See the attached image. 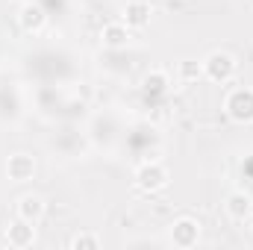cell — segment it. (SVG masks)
<instances>
[{
  "label": "cell",
  "mask_w": 253,
  "mask_h": 250,
  "mask_svg": "<svg viewBox=\"0 0 253 250\" xmlns=\"http://www.w3.org/2000/svg\"><path fill=\"white\" fill-rule=\"evenodd\" d=\"M227 115L236 124H251L253 121V88H233L224 103Z\"/></svg>",
  "instance_id": "obj_1"
},
{
  "label": "cell",
  "mask_w": 253,
  "mask_h": 250,
  "mask_svg": "<svg viewBox=\"0 0 253 250\" xmlns=\"http://www.w3.org/2000/svg\"><path fill=\"white\" fill-rule=\"evenodd\" d=\"M203 74H206L212 83H227V80L236 74V59H233L230 53L215 50V53H209V56L203 59Z\"/></svg>",
  "instance_id": "obj_2"
},
{
  "label": "cell",
  "mask_w": 253,
  "mask_h": 250,
  "mask_svg": "<svg viewBox=\"0 0 253 250\" xmlns=\"http://www.w3.org/2000/svg\"><path fill=\"white\" fill-rule=\"evenodd\" d=\"M165 183H168V171L159 162H144L135 171V186L141 188V191H159Z\"/></svg>",
  "instance_id": "obj_3"
},
{
  "label": "cell",
  "mask_w": 253,
  "mask_h": 250,
  "mask_svg": "<svg viewBox=\"0 0 253 250\" xmlns=\"http://www.w3.org/2000/svg\"><path fill=\"white\" fill-rule=\"evenodd\" d=\"M200 239V224L191 221V218H180L174 227H171V242L177 248H194Z\"/></svg>",
  "instance_id": "obj_4"
},
{
  "label": "cell",
  "mask_w": 253,
  "mask_h": 250,
  "mask_svg": "<svg viewBox=\"0 0 253 250\" xmlns=\"http://www.w3.org/2000/svg\"><path fill=\"white\" fill-rule=\"evenodd\" d=\"M18 21H21V27H24L27 33H39V30L44 27L47 15H44V9H42L39 3H27V6H21Z\"/></svg>",
  "instance_id": "obj_5"
},
{
  "label": "cell",
  "mask_w": 253,
  "mask_h": 250,
  "mask_svg": "<svg viewBox=\"0 0 253 250\" xmlns=\"http://www.w3.org/2000/svg\"><path fill=\"white\" fill-rule=\"evenodd\" d=\"M6 171H9L12 180L24 183V180H30V177L36 174V162H33V156H27V153H15V156H9Z\"/></svg>",
  "instance_id": "obj_6"
},
{
  "label": "cell",
  "mask_w": 253,
  "mask_h": 250,
  "mask_svg": "<svg viewBox=\"0 0 253 250\" xmlns=\"http://www.w3.org/2000/svg\"><path fill=\"white\" fill-rule=\"evenodd\" d=\"M6 239H9V245L12 248H30L33 245V239H36V230H33V224L30 221H15L9 230H6Z\"/></svg>",
  "instance_id": "obj_7"
},
{
  "label": "cell",
  "mask_w": 253,
  "mask_h": 250,
  "mask_svg": "<svg viewBox=\"0 0 253 250\" xmlns=\"http://www.w3.org/2000/svg\"><path fill=\"white\" fill-rule=\"evenodd\" d=\"M124 21H126V27H129V30H144V27L150 24V6H147V3H141V0L126 3Z\"/></svg>",
  "instance_id": "obj_8"
},
{
  "label": "cell",
  "mask_w": 253,
  "mask_h": 250,
  "mask_svg": "<svg viewBox=\"0 0 253 250\" xmlns=\"http://www.w3.org/2000/svg\"><path fill=\"white\" fill-rule=\"evenodd\" d=\"M42 215H44V200H42V197H36V194L21 197V203H18V218L36 224V221H42Z\"/></svg>",
  "instance_id": "obj_9"
},
{
  "label": "cell",
  "mask_w": 253,
  "mask_h": 250,
  "mask_svg": "<svg viewBox=\"0 0 253 250\" xmlns=\"http://www.w3.org/2000/svg\"><path fill=\"white\" fill-rule=\"evenodd\" d=\"M251 209H253L251 194L236 191V194H230V197H227V212H230V218H233V221H245V218L251 215Z\"/></svg>",
  "instance_id": "obj_10"
},
{
  "label": "cell",
  "mask_w": 253,
  "mask_h": 250,
  "mask_svg": "<svg viewBox=\"0 0 253 250\" xmlns=\"http://www.w3.org/2000/svg\"><path fill=\"white\" fill-rule=\"evenodd\" d=\"M100 39H103L106 47H124L126 42H129V27L126 24H106Z\"/></svg>",
  "instance_id": "obj_11"
},
{
  "label": "cell",
  "mask_w": 253,
  "mask_h": 250,
  "mask_svg": "<svg viewBox=\"0 0 253 250\" xmlns=\"http://www.w3.org/2000/svg\"><path fill=\"white\" fill-rule=\"evenodd\" d=\"M141 88H144L147 94H165V88H168V77H165L162 71H150V74L141 80Z\"/></svg>",
  "instance_id": "obj_12"
},
{
  "label": "cell",
  "mask_w": 253,
  "mask_h": 250,
  "mask_svg": "<svg viewBox=\"0 0 253 250\" xmlns=\"http://www.w3.org/2000/svg\"><path fill=\"white\" fill-rule=\"evenodd\" d=\"M71 248L74 250H97L100 248V239L97 236H88V233H80L71 239Z\"/></svg>",
  "instance_id": "obj_13"
},
{
  "label": "cell",
  "mask_w": 253,
  "mask_h": 250,
  "mask_svg": "<svg viewBox=\"0 0 253 250\" xmlns=\"http://www.w3.org/2000/svg\"><path fill=\"white\" fill-rule=\"evenodd\" d=\"M180 77L183 80H200L203 77V62L197 65V62H191V59H186V62H180Z\"/></svg>",
  "instance_id": "obj_14"
}]
</instances>
